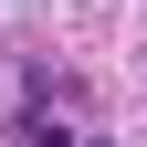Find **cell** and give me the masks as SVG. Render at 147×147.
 I'll list each match as a JSON object with an SVG mask.
<instances>
[{
  "label": "cell",
  "instance_id": "cell-1",
  "mask_svg": "<svg viewBox=\"0 0 147 147\" xmlns=\"http://www.w3.org/2000/svg\"><path fill=\"white\" fill-rule=\"evenodd\" d=\"M95 126H84V105H74V84H32L21 105V147H84Z\"/></svg>",
  "mask_w": 147,
  "mask_h": 147
},
{
  "label": "cell",
  "instance_id": "cell-2",
  "mask_svg": "<svg viewBox=\"0 0 147 147\" xmlns=\"http://www.w3.org/2000/svg\"><path fill=\"white\" fill-rule=\"evenodd\" d=\"M84 147H116V137H84Z\"/></svg>",
  "mask_w": 147,
  "mask_h": 147
}]
</instances>
